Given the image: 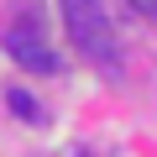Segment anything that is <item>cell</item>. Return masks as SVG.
Returning <instances> with one entry per match:
<instances>
[{"label":"cell","mask_w":157,"mask_h":157,"mask_svg":"<svg viewBox=\"0 0 157 157\" xmlns=\"http://www.w3.org/2000/svg\"><path fill=\"white\" fill-rule=\"evenodd\" d=\"M63 6V26L73 37V47L94 58V63H110L115 58V32H110V16L100 11V0H58Z\"/></svg>","instance_id":"6da1fadb"},{"label":"cell","mask_w":157,"mask_h":157,"mask_svg":"<svg viewBox=\"0 0 157 157\" xmlns=\"http://www.w3.org/2000/svg\"><path fill=\"white\" fill-rule=\"evenodd\" d=\"M6 52L21 63V68H32V73H58V58H52V47L32 32V26H11L6 32Z\"/></svg>","instance_id":"7a4b0ae2"},{"label":"cell","mask_w":157,"mask_h":157,"mask_svg":"<svg viewBox=\"0 0 157 157\" xmlns=\"http://www.w3.org/2000/svg\"><path fill=\"white\" fill-rule=\"evenodd\" d=\"M6 105H11L21 121H42V110H37V100H32L26 89H6Z\"/></svg>","instance_id":"3957f363"},{"label":"cell","mask_w":157,"mask_h":157,"mask_svg":"<svg viewBox=\"0 0 157 157\" xmlns=\"http://www.w3.org/2000/svg\"><path fill=\"white\" fill-rule=\"evenodd\" d=\"M131 6H136L141 16H152V21H157V0H131Z\"/></svg>","instance_id":"277c9868"}]
</instances>
